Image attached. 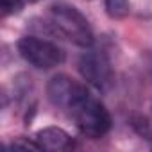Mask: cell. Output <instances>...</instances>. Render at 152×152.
<instances>
[{"instance_id":"8","label":"cell","mask_w":152,"mask_h":152,"mask_svg":"<svg viewBox=\"0 0 152 152\" xmlns=\"http://www.w3.org/2000/svg\"><path fill=\"white\" fill-rule=\"evenodd\" d=\"M7 147H9V148H22V150H41L34 138H32V140H29V138H23V136L15 138L13 141H9V145H7Z\"/></svg>"},{"instance_id":"9","label":"cell","mask_w":152,"mask_h":152,"mask_svg":"<svg viewBox=\"0 0 152 152\" xmlns=\"http://www.w3.org/2000/svg\"><path fill=\"white\" fill-rule=\"evenodd\" d=\"M25 6V0H2V13L4 16L18 15Z\"/></svg>"},{"instance_id":"5","label":"cell","mask_w":152,"mask_h":152,"mask_svg":"<svg viewBox=\"0 0 152 152\" xmlns=\"http://www.w3.org/2000/svg\"><path fill=\"white\" fill-rule=\"evenodd\" d=\"M88 91L90 90L84 84L77 83L75 79H72L70 75H64V73L54 75L47 84L48 102L56 109H59L66 115H70V111L75 107V104H77Z\"/></svg>"},{"instance_id":"1","label":"cell","mask_w":152,"mask_h":152,"mask_svg":"<svg viewBox=\"0 0 152 152\" xmlns=\"http://www.w3.org/2000/svg\"><path fill=\"white\" fill-rule=\"evenodd\" d=\"M47 18L54 32H59L64 36L70 43L77 45L81 48H90L95 43L93 29L88 22V18L68 2H56L48 6Z\"/></svg>"},{"instance_id":"6","label":"cell","mask_w":152,"mask_h":152,"mask_svg":"<svg viewBox=\"0 0 152 152\" xmlns=\"http://www.w3.org/2000/svg\"><path fill=\"white\" fill-rule=\"evenodd\" d=\"M36 143L39 145L41 150H48V152H64V150H72L75 147L73 138L61 127H43L34 134Z\"/></svg>"},{"instance_id":"2","label":"cell","mask_w":152,"mask_h":152,"mask_svg":"<svg viewBox=\"0 0 152 152\" xmlns=\"http://www.w3.org/2000/svg\"><path fill=\"white\" fill-rule=\"evenodd\" d=\"M68 116L75 122V127L79 129V132L90 140L104 138L113 125L111 113L107 111V107L100 99L91 95V91H88L75 104V107L70 111Z\"/></svg>"},{"instance_id":"4","label":"cell","mask_w":152,"mask_h":152,"mask_svg":"<svg viewBox=\"0 0 152 152\" xmlns=\"http://www.w3.org/2000/svg\"><path fill=\"white\" fill-rule=\"evenodd\" d=\"M16 48L20 57L38 70H52L63 64L66 59L64 50L57 43L41 36H23L18 39Z\"/></svg>"},{"instance_id":"7","label":"cell","mask_w":152,"mask_h":152,"mask_svg":"<svg viewBox=\"0 0 152 152\" xmlns=\"http://www.w3.org/2000/svg\"><path fill=\"white\" fill-rule=\"evenodd\" d=\"M104 9L111 20H124L131 13V2L129 0H104Z\"/></svg>"},{"instance_id":"3","label":"cell","mask_w":152,"mask_h":152,"mask_svg":"<svg viewBox=\"0 0 152 152\" xmlns=\"http://www.w3.org/2000/svg\"><path fill=\"white\" fill-rule=\"evenodd\" d=\"M77 70L81 77L100 93H107L115 84V72L109 54L104 48L90 47L84 48L77 61Z\"/></svg>"},{"instance_id":"10","label":"cell","mask_w":152,"mask_h":152,"mask_svg":"<svg viewBox=\"0 0 152 152\" xmlns=\"http://www.w3.org/2000/svg\"><path fill=\"white\" fill-rule=\"evenodd\" d=\"M29 2H38V0H29Z\"/></svg>"}]
</instances>
